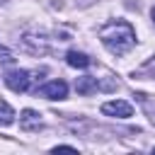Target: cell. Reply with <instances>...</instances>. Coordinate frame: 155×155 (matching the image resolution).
<instances>
[{
  "instance_id": "1",
  "label": "cell",
  "mask_w": 155,
  "mask_h": 155,
  "mask_svg": "<svg viewBox=\"0 0 155 155\" xmlns=\"http://www.w3.org/2000/svg\"><path fill=\"white\" fill-rule=\"evenodd\" d=\"M99 41L104 44V48L109 53L124 56L136 46V29L124 19H114L99 29Z\"/></svg>"
},
{
  "instance_id": "2",
  "label": "cell",
  "mask_w": 155,
  "mask_h": 155,
  "mask_svg": "<svg viewBox=\"0 0 155 155\" xmlns=\"http://www.w3.org/2000/svg\"><path fill=\"white\" fill-rule=\"evenodd\" d=\"M31 73L29 70H10V73H5V85L12 90V92H27L29 90V85H31Z\"/></svg>"
},
{
  "instance_id": "3",
  "label": "cell",
  "mask_w": 155,
  "mask_h": 155,
  "mask_svg": "<svg viewBox=\"0 0 155 155\" xmlns=\"http://www.w3.org/2000/svg\"><path fill=\"white\" fill-rule=\"evenodd\" d=\"M102 114L104 116H114V119H128L133 114V107L124 99H111V102H104L102 104Z\"/></svg>"
},
{
  "instance_id": "4",
  "label": "cell",
  "mask_w": 155,
  "mask_h": 155,
  "mask_svg": "<svg viewBox=\"0 0 155 155\" xmlns=\"http://www.w3.org/2000/svg\"><path fill=\"white\" fill-rule=\"evenodd\" d=\"M36 92H39L41 97H46V99H65V94H68V82H63V80H48V82L41 85Z\"/></svg>"
},
{
  "instance_id": "5",
  "label": "cell",
  "mask_w": 155,
  "mask_h": 155,
  "mask_svg": "<svg viewBox=\"0 0 155 155\" xmlns=\"http://www.w3.org/2000/svg\"><path fill=\"white\" fill-rule=\"evenodd\" d=\"M19 128L27 131V133L41 131V128H44V119H41V114L34 111V109H24V111L19 114Z\"/></svg>"
},
{
  "instance_id": "6",
  "label": "cell",
  "mask_w": 155,
  "mask_h": 155,
  "mask_svg": "<svg viewBox=\"0 0 155 155\" xmlns=\"http://www.w3.org/2000/svg\"><path fill=\"white\" fill-rule=\"evenodd\" d=\"M24 46L31 51V53H46L48 51V44H46V36L44 34H24Z\"/></svg>"
},
{
  "instance_id": "7",
  "label": "cell",
  "mask_w": 155,
  "mask_h": 155,
  "mask_svg": "<svg viewBox=\"0 0 155 155\" xmlns=\"http://www.w3.org/2000/svg\"><path fill=\"white\" fill-rule=\"evenodd\" d=\"M99 87H102L99 80L92 78V75H85V78H78V80H75V90H78V94H92V92H97Z\"/></svg>"
},
{
  "instance_id": "8",
  "label": "cell",
  "mask_w": 155,
  "mask_h": 155,
  "mask_svg": "<svg viewBox=\"0 0 155 155\" xmlns=\"http://www.w3.org/2000/svg\"><path fill=\"white\" fill-rule=\"evenodd\" d=\"M65 63L70 68H90L92 65V58L87 53H82V51H68L65 53Z\"/></svg>"
},
{
  "instance_id": "9",
  "label": "cell",
  "mask_w": 155,
  "mask_h": 155,
  "mask_svg": "<svg viewBox=\"0 0 155 155\" xmlns=\"http://www.w3.org/2000/svg\"><path fill=\"white\" fill-rule=\"evenodd\" d=\"M15 109L5 102V99H0V126H10V124H15Z\"/></svg>"
},
{
  "instance_id": "10",
  "label": "cell",
  "mask_w": 155,
  "mask_h": 155,
  "mask_svg": "<svg viewBox=\"0 0 155 155\" xmlns=\"http://www.w3.org/2000/svg\"><path fill=\"white\" fill-rule=\"evenodd\" d=\"M133 78H155V56L148 58V61L133 73Z\"/></svg>"
},
{
  "instance_id": "11",
  "label": "cell",
  "mask_w": 155,
  "mask_h": 155,
  "mask_svg": "<svg viewBox=\"0 0 155 155\" xmlns=\"http://www.w3.org/2000/svg\"><path fill=\"white\" fill-rule=\"evenodd\" d=\"M0 63H12V56H10V51H0Z\"/></svg>"
},
{
  "instance_id": "12",
  "label": "cell",
  "mask_w": 155,
  "mask_h": 155,
  "mask_svg": "<svg viewBox=\"0 0 155 155\" xmlns=\"http://www.w3.org/2000/svg\"><path fill=\"white\" fill-rule=\"evenodd\" d=\"M150 17H153V24H155V5H153V10H150Z\"/></svg>"
}]
</instances>
